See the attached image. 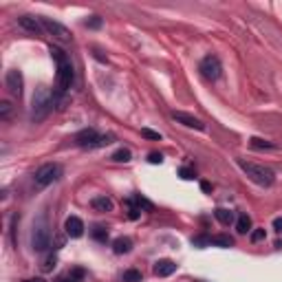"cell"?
I'll list each match as a JSON object with an SVG mask.
<instances>
[{
	"mask_svg": "<svg viewBox=\"0 0 282 282\" xmlns=\"http://www.w3.org/2000/svg\"><path fill=\"white\" fill-rule=\"evenodd\" d=\"M51 240V229H49V221L47 216H38L33 221V229H31V247L33 251H47Z\"/></svg>",
	"mask_w": 282,
	"mask_h": 282,
	"instance_id": "4",
	"label": "cell"
},
{
	"mask_svg": "<svg viewBox=\"0 0 282 282\" xmlns=\"http://www.w3.org/2000/svg\"><path fill=\"white\" fill-rule=\"evenodd\" d=\"M18 25L25 29V31L33 33V36H38V33L44 31L42 20H40V18H33V16H20V18H18Z\"/></svg>",
	"mask_w": 282,
	"mask_h": 282,
	"instance_id": "10",
	"label": "cell"
},
{
	"mask_svg": "<svg viewBox=\"0 0 282 282\" xmlns=\"http://www.w3.org/2000/svg\"><path fill=\"white\" fill-rule=\"evenodd\" d=\"M113 159L119 161V163H128V161L132 159V154H130V150H126V148H119V150L113 154Z\"/></svg>",
	"mask_w": 282,
	"mask_h": 282,
	"instance_id": "20",
	"label": "cell"
},
{
	"mask_svg": "<svg viewBox=\"0 0 282 282\" xmlns=\"http://www.w3.org/2000/svg\"><path fill=\"white\" fill-rule=\"evenodd\" d=\"M273 229L278 234H282V216H278V218H273Z\"/></svg>",
	"mask_w": 282,
	"mask_h": 282,
	"instance_id": "31",
	"label": "cell"
},
{
	"mask_svg": "<svg viewBox=\"0 0 282 282\" xmlns=\"http://www.w3.org/2000/svg\"><path fill=\"white\" fill-rule=\"evenodd\" d=\"M75 143L79 148H102V146H108L111 143V137H106V135H100L95 128H86L82 132H77V137H75Z\"/></svg>",
	"mask_w": 282,
	"mask_h": 282,
	"instance_id": "5",
	"label": "cell"
},
{
	"mask_svg": "<svg viewBox=\"0 0 282 282\" xmlns=\"http://www.w3.org/2000/svg\"><path fill=\"white\" fill-rule=\"evenodd\" d=\"M40 20H42L44 31L51 33L55 40H60V42H68V40H71V31H68L64 25H60L57 20H51V18H40Z\"/></svg>",
	"mask_w": 282,
	"mask_h": 282,
	"instance_id": "8",
	"label": "cell"
},
{
	"mask_svg": "<svg viewBox=\"0 0 282 282\" xmlns=\"http://www.w3.org/2000/svg\"><path fill=\"white\" fill-rule=\"evenodd\" d=\"M51 55L55 60V68H57V88L66 90L73 84V64L68 60V55L62 51L60 47H51Z\"/></svg>",
	"mask_w": 282,
	"mask_h": 282,
	"instance_id": "2",
	"label": "cell"
},
{
	"mask_svg": "<svg viewBox=\"0 0 282 282\" xmlns=\"http://www.w3.org/2000/svg\"><path fill=\"white\" fill-rule=\"evenodd\" d=\"M84 280V269H71L66 275H62L57 282H82Z\"/></svg>",
	"mask_w": 282,
	"mask_h": 282,
	"instance_id": "16",
	"label": "cell"
},
{
	"mask_svg": "<svg viewBox=\"0 0 282 282\" xmlns=\"http://www.w3.org/2000/svg\"><path fill=\"white\" fill-rule=\"evenodd\" d=\"M214 216L218 218V223H223V225H229V223L234 221V214L229 210H223V207H218V210L214 212Z\"/></svg>",
	"mask_w": 282,
	"mask_h": 282,
	"instance_id": "18",
	"label": "cell"
},
{
	"mask_svg": "<svg viewBox=\"0 0 282 282\" xmlns=\"http://www.w3.org/2000/svg\"><path fill=\"white\" fill-rule=\"evenodd\" d=\"M238 165L243 168V172L256 183V185H262V187H271L273 185L275 172L271 168H267V165H262V163H254V161H245V159H240Z\"/></svg>",
	"mask_w": 282,
	"mask_h": 282,
	"instance_id": "1",
	"label": "cell"
},
{
	"mask_svg": "<svg viewBox=\"0 0 282 282\" xmlns=\"http://www.w3.org/2000/svg\"><path fill=\"white\" fill-rule=\"evenodd\" d=\"M22 282H44V278H29V280H22Z\"/></svg>",
	"mask_w": 282,
	"mask_h": 282,
	"instance_id": "33",
	"label": "cell"
},
{
	"mask_svg": "<svg viewBox=\"0 0 282 282\" xmlns=\"http://www.w3.org/2000/svg\"><path fill=\"white\" fill-rule=\"evenodd\" d=\"M7 88H9L11 95L20 97V93H22V75H20V71H9L7 73Z\"/></svg>",
	"mask_w": 282,
	"mask_h": 282,
	"instance_id": "13",
	"label": "cell"
},
{
	"mask_svg": "<svg viewBox=\"0 0 282 282\" xmlns=\"http://www.w3.org/2000/svg\"><path fill=\"white\" fill-rule=\"evenodd\" d=\"M148 161H150V163H154V165H157V163H163V157H161L159 152H150V157H148Z\"/></svg>",
	"mask_w": 282,
	"mask_h": 282,
	"instance_id": "28",
	"label": "cell"
},
{
	"mask_svg": "<svg viewBox=\"0 0 282 282\" xmlns=\"http://www.w3.org/2000/svg\"><path fill=\"white\" fill-rule=\"evenodd\" d=\"M249 146L254 148V150H275L273 143H269V141H264V139H258V137H254V139L249 141Z\"/></svg>",
	"mask_w": 282,
	"mask_h": 282,
	"instance_id": "19",
	"label": "cell"
},
{
	"mask_svg": "<svg viewBox=\"0 0 282 282\" xmlns=\"http://www.w3.org/2000/svg\"><path fill=\"white\" fill-rule=\"evenodd\" d=\"M93 238H95V240H102V243H104V240L108 238V229H104V227H95V229H93Z\"/></svg>",
	"mask_w": 282,
	"mask_h": 282,
	"instance_id": "23",
	"label": "cell"
},
{
	"mask_svg": "<svg viewBox=\"0 0 282 282\" xmlns=\"http://www.w3.org/2000/svg\"><path fill=\"white\" fill-rule=\"evenodd\" d=\"M236 229H238V234H247L251 229V218L247 214H240L238 221H236Z\"/></svg>",
	"mask_w": 282,
	"mask_h": 282,
	"instance_id": "17",
	"label": "cell"
},
{
	"mask_svg": "<svg viewBox=\"0 0 282 282\" xmlns=\"http://www.w3.org/2000/svg\"><path fill=\"white\" fill-rule=\"evenodd\" d=\"M199 71H201V75H203L205 79H218L221 77V73H223V64H221V60H218L216 55H205L203 60H201V64H199Z\"/></svg>",
	"mask_w": 282,
	"mask_h": 282,
	"instance_id": "7",
	"label": "cell"
},
{
	"mask_svg": "<svg viewBox=\"0 0 282 282\" xmlns=\"http://www.w3.org/2000/svg\"><path fill=\"white\" fill-rule=\"evenodd\" d=\"M93 207L97 212H111L113 210V201L108 197H95L93 199Z\"/></svg>",
	"mask_w": 282,
	"mask_h": 282,
	"instance_id": "15",
	"label": "cell"
},
{
	"mask_svg": "<svg viewBox=\"0 0 282 282\" xmlns=\"http://www.w3.org/2000/svg\"><path fill=\"white\" fill-rule=\"evenodd\" d=\"M264 238V229H256V232H251V240L254 243H258V240H262Z\"/></svg>",
	"mask_w": 282,
	"mask_h": 282,
	"instance_id": "29",
	"label": "cell"
},
{
	"mask_svg": "<svg viewBox=\"0 0 282 282\" xmlns=\"http://www.w3.org/2000/svg\"><path fill=\"white\" fill-rule=\"evenodd\" d=\"M60 176H62V165L47 163V165H42V168L36 170L33 183H36V187H47V185H51V183H55Z\"/></svg>",
	"mask_w": 282,
	"mask_h": 282,
	"instance_id": "6",
	"label": "cell"
},
{
	"mask_svg": "<svg viewBox=\"0 0 282 282\" xmlns=\"http://www.w3.org/2000/svg\"><path fill=\"white\" fill-rule=\"evenodd\" d=\"M212 245H218V247H232L234 240L229 238V236H214L212 238Z\"/></svg>",
	"mask_w": 282,
	"mask_h": 282,
	"instance_id": "22",
	"label": "cell"
},
{
	"mask_svg": "<svg viewBox=\"0 0 282 282\" xmlns=\"http://www.w3.org/2000/svg\"><path fill=\"white\" fill-rule=\"evenodd\" d=\"M9 113H11V104H9V102H3V104H0V117L7 119Z\"/></svg>",
	"mask_w": 282,
	"mask_h": 282,
	"instance_id": "25",
	"label": "cell"
},
{
	"mask_svg": "<svg viewBox=\"0 0 282 282\" xmlns=\"http://www.w3.org/2000/svg\"><path fill=\"white\" fill-rule=\"evenodd\" d=\"M42 267H44V271H51V269L55 267V256H51V258H47V262H44Z\"/></svg>",
	"mask_w": 282,
	"mask_h": 282,
	"instance_id": "30",
	"label": "cell"
},
{
	"mask_svg": "<svg viewBox=\"0 0 282 282\" xmlns=\"http://www.w3.org/2000/svg\"><path fill=\"white\" fill-rule=\"evenodd\" d=\"M172 119L174 122H179L183 124L185 128H194V130H205V124L201 122L199 117H194V115H190V113H183V111H174L172 113Z\"/></svg>",
	"mask_w": 282,
	"mask_h": 282,
	"instance_id": "9",
	"label": "cell"
},
{
	"mask_svg": "<svg viewBox=\"0 0 282 282\" xmlns=\"http://www.w3.org/2000/svg\"><path fill=\"white\" fill-rule=\"evenodd\" d=\"M124 282H141V271H137V269L124 271Z\"/></svg>",
	"mask_w": 282,
	"mask_h": 282,
	"instance_id": "21",
	"label": "cell"
},
{
	"mask_svg": "<svg viewBox=\"0 0 282 282\" xmlns=\"http://www.w3.org/2000/svg\"><path fill=\"white\" fill-rule=\"evenodd\" d=\"M128 218H130V221L139 218V210H137V207H130V210H128Z\"/></svg>",
	"mask_w": 282,
	"mask_h": 282,
	"instance_id": "32",
	"label": "cell"
},
{
	"mask_svg": "<svg viewBox=\"0 0 282 282\" xmlns=\"http://www.w3.org/2000/svg\"><path fill=\"white\" fill-rule=\"evenodd\" d=\"M179 174H181V179H185V181L194 179V172L190 170V168H181V170H179Z\"/></svg>",
	"mask_w": 282,
	"mask_h": 282,
	"instance_id": "27",
	"label": "cell"
},
{
	"mask_svg": "<svg viewBox=\"0 0 282 282\" xmlns=\"http://www.w3.org/2000/svg\"><path fill=\"white\" fill-rule=\"evenodd\" d=\"M130 249H132V240L128 238V236H119V238L113 243V251H115V254H119V256L128 254Z\"/></svg>",
	"mask_w": 282,
	"mask_h": 282,
	"instance_id": "14",
	"label": "cell"
},
{
	"mask_svg": "<svg viewBox=\"0 0 282 282\" xmlns=\"http://www.w3.org/2000/svg\"><path fill=\"white\" fill-rule=\"evenodd\" d=\"M31 119L33 122H42V119L49 117L51 108H53V95L47 86H40V88L33 93V102H31Z\"/></svg>",
	"mask_w": 282,
	"mask_h": 282,
	"instance_id": "3",
	"label": "cell"
},
{
	"mask_svg": "<svg viewBox=\"0 0 282 282\" xmlns=\"http://www.w3.org/2000/svg\"><path fill=\"white\" fill-rule=\"evenodd\" d=\"M141 135L146 137V139H154V141H161V135H159V132H154V130H150V128H143V130H141Z\"/></svg>",
	"mask_w": 282,
	"mask_h": 282,
	"instance_id": "24",
	"label": "cell"
},
{
	"mask_svg": "<svg viewBox=\"0 0 282 282\" xmlns=\"http://www.w3.org/2000/svg\"><path fill=\"white\" fill-rule=\"evenodd\" d=\"M64 229H66V234L71 236V238H79V236L84 234V223H82V218L68 216L66 223H64Z\"/></svg>",
	"mask_w": 282,
	"mask_h": 282,
	"instance_id": "11",
	"label": "cell"
},
{
	"mask_svg": "<svg viewBox=\"0 0 282 282\" xmlns=\"http://www.w3.org/2000/svg\"><path fill=\"white\" fill-rule=\"evenodd\" d=\"M86 25H88L90 29H100V27H102V18H100V16H90Z\"/></svg>",
	"mask_w": 282,
	"mask_h": 282,
	"instance_id": "26",
	"label": "cell"
},
{
	"mask_svg": "<svg viewBox=\"0 0 282 282\" xmlns=\"http://www.w3.org/2000/svg\"><path fill=\"white\" fill-rule=\"evenodd\" d=\"M152 271H154V275H159V278H168V275H172L176 271V264L172 260H157L154 267H152Z\"/></svg>",
	"mask_w": 282,
	"mask_h": 282,
	"instance_id": "12",
	"label": "cell"
}]
</instances>
